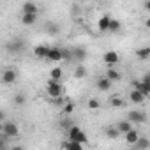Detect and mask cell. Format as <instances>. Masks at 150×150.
I'll list each match as a JSON object with an SVG mask.
<instances>
[{
    "label": "cell",
    "mask_w": 150,
    "mask_h": 150,
    "mask_svg": "<svg viewBox=\"0 0 150 150\" xmlns=\"http://www.w3.org/2000/svg\"><path fill=\"white\" fill-rule=\"evenodd\" d=\"M67 132H69V139H71V141H76V143H80V145H83V143H87V141H88L87 134H85L78 125H72Z\"/></svg>",
    "instance_id": "1"
},
{
    "label": "cell",
    "mask_w": 150,
    "mask_h": 150,
    "mask_svg": "<svg viewBox=\"0 0 150 150\" xmlns=\"http://www.w3.org/2000/svg\"><path fill=\"white\" fill-rule=\"evenodd\" d=\"M46 92H48V96H50L51 99L60 97V96H62V85H60V81L48 80V83H46Z\"/></svg>",
    "instance_id": "2"
},
{
    "label": "cell",
    "mask_w": 150,
    "mask_h": 150,
    "mask_svg": "<svg viewBox=\"0 0 150 150\" xmlns=\"http://www.w3.org/2000/svg\"><path fill=\"white\" fill-rule=\"evenodd\" d=\"M127 120L131 124H143V122H146V115L139 110H131L127 113Z\"/></svg>",
    "instance_id": "3"
},
{
    "label": "cell",
    "mask_w": 150,
    "mask_h": 150,
    "mask_svg": "<svg viewBox=\"0 0 150 150\" xmlns=\"http://www.w3.org/2000/svg\"><path fill=\"white\" fill-rule=\"evenodd\" d=\"M18 125L14 122H4L2 124V134L7 136V138H16L18 136Z\"/></svg>",
    "instance_id": "4"
},
{
    "label": "cell",
    "mask_w": 150,
    "mask_h": 150,
    "mask_svg": "<svg viewBox=\"0 0 150 150\" xmlns=\"http://www.w3.org/2000/svg\"><path fill=\"white\" fill-rule=\"evenodd\" d=\"M16 78H18L16 69H6L4 74H2V83H4V85H13V83L16 81Z\"/></svg>",
    "instance_id": "5"
},
{
    "label": "cell",
    "mask_w": 150,
    "mask_h": 150,
    "mask_svg": "<svg viewBox=\"0 0 150 150\" xmlns=\"http://www.w3.org/2000/svg\"><path fill=\"white\" fill-rule=\"evenodd\" d=\"M50 50H51L50 46H46V44H39V46L34 48V55H35V58H48Z\"/></svg>",
    "instance_id": "6"
},
{
    "label": "cell",
    "mask_w": 150,
    "mask_h": 150,
    "mask_svg": "<svg viewBox=\"0 0 150 150\" xmlns=\"http://www.w3.org/2000/svg\"><path fill=\"white\" fill-rule=\"evenodd\" d=\"M103 60H104V64H108V65H115V64H118V60H120V57H118V53L117 51H106L104 53V57H103Z\"/></svg>",
    "instance_id": "7"
},
{
    "label": "cell",
    "mask_w": 150,
    "mask_h": 150,
    "mask_svg": "<svg viewBox=\"0 0 150 150\" xmlns=\"http://www.w3.org/2000/svg\"><path fill=\"white\" fill-rule=\"evenodd\" d=\"M87 58V51L85 48H72V60H76V62H85Z\"/></svg>",
    "instance_id": "8"
},
{
    "label": "cell",
    "mask_w": 150,
    "mask_h": 150,
    "mask_svg": "<svg viewBox=\"0 0 150 150\" xmlns=\"http://www.w3.org/2000/svg\"><path fill=\"white\" fill-rule=\"evenodd\" d=\"M111 20H113V18H110L108 14L101 16V18H99V23H97L99 30H101V32H108V30H110V25H111Z\"/></svg>",
    "instance_id": "9"
},
{
    "label": "cell",
    "mask_w": 150,
    "mask_h": 150,
    "mask_svg": "<svg viewBox=\"0 0 150 150\" xmlns=\"http://www.w3.org/2000/svg\"><path fill=\"white\" fill-rule=\"evenodd\" d=\"M48 60L50 62H60V60H64L62 58V48H51L50 55H48Z\"/></svg>",
    "instance_id": "10"
},
{
    "label": "cell",
    "mask_w": 150,
    "mask_h": 150,
    "mask_svg": "<svg viewBox=\"0 0 150 150\" xmlns=\"http://www.w3.org/2000/svg\"><path fill=\"white\" fill-rule=\"evenodd\" d=\"M129 101L134 103V104H141V103L145 101V96H143L141 92H138V90H131V92H129Z\"/></svg>",
    "instance_id": "11"
},
{
    "label": "cell",
    "mask_w": 150,
    "mask_h": 150,
    "mask_svg": "<svg viewBox=\"0 0 150 150\" xmlns=\"http://www.w3.org/2000/svg\"><path fill=\"white\" fill-rule=\"evenodd\" d=\"M117 129L120 131V134H124V136H125L129 131H132V124H131L129 120H120V122L117 124Z\"/></svg>",
    "instance_id": "12"
},
{
    "label": "cell",
    "mask_w": 150,
    "mask_h": 150,
    "mask_svg": "<svg viewBox=\"0 0 150 150\" xmlns=\"http://www.w3.org/2000/svg\"><path fill=\"white\" fill-rule=\"evenodd\" d=\"M139 138H141V136H139V132H138L136 129H132V131H129V132L125 134V141H127L129 145H136V143L139 141Z\"/></svg>",
    "instance_id": "13"
},
{
    "label": "cell",
    "mask_w": 150,
    "mask_h": 150,
    "mask_svg": "<svg viewBox=\"0 0 150 150\" xmlns=\"http://www.w3.org/2000/svg\"><path fill=\"white\" fill-rule=\"evenodd\" d=\"M37 6L34 4V2H25L23 4V14H35L37 16Z\"/></svg>",
    "instance_id": "14"
},
{
    "label": "cell",
    "mask_w": 150,
    "mask_h": 150,
    "mask_svg": "<svg viewBox=\"0 0 150 150\" xmlns=\"http://www.w3.org/2000/svg\"><path fill=\"white\" fill-rule=\"evenodd\" d=\"M111 85H113V83H111V81H110V80H108L106 76H104V78H99V80H97V88H99V90H103V92L110 90V88H111Z\"/></svg>",
    "instance_id": "15"
},
{
    "label": "cell",
    "mask_w": 150,
    "mask_h": 150,
    "mask_svg": "<svg viewBox=\"0 0 150 150\" xmlns=\"http://www.w3.org/2000/svg\"><path fill=\"white\" fill-rule=\"evenodd\" d=\"M106 78H108L111 83H113V81H118V80H120V72H118L115 67H110V69L106 71Z\"/></svg>",
    "instance_id": "16"
},
{
    "label": "cell",
    "mask_w": 150,
    "mask_h": 150,
    "mask_svg": "<svg viewBox=\"0 0 150 150\" xmlns=\"http://www.w3.org/2000/svg\"><path fill=\"white\" fill-rule=\"evenodd\" d=\"M7 50H9V51H14V53H18V51H21V50H23V42H21L20 39H16V41H11V42H7Z\"/></svg>",
    "instance_id": "17"
},
{
    "label": "cell",
    "mask_w": 150,
    "mask_h": 150,
    "mask_svg": "<svg viewBox=\"0 0 150 150\" xmlns=\"http://www.w3.org/2000/svg\"><path fill=\"white\" fill-rule=\"evenodd\" d=\"M64 150H85V148H83V145H80L76 141L67 139V141H64Z\"/></svg>",
    "instance_id": "18"
},
{
    "label": "cell",
    "mask_w": 150,
    "mask_h": 150,
    "mask_svg": "<svg viewBox=\"0 0 150 150\" xmlns=\"http://www.w3.org/2000/svg\"><path fill=\"white\" fill-rule=\"evenodd\" d=\"M134 146H136L138 150H148V148H150V139H148L146 136H141L139 141H138Z\"/></svg>",
    "instance_id": "19"
},
{
    "label": "cell",
    "mask_w": 150,
    "mask_h": 150,
    "mask_svg": "<svg viewBox=\"0 0 150 150\" xmlns=\"http://www.w3.org/2000/svg\"><path fill=\"white\" fill-rule=\"evenodd\" d=\"M136 57H138L139 60H146V58H150V46H145V48L136 50Z\"/></svg>",
    "instance_id": "20"
},
{
    "label": "cell",
    "mask_w": 150,
    "mask_h": 150,
    "mask_svg": "<svg viewBox=\"0 0 150 150\" xmlns=\"http://www.w3.org/2000/svg\"><path fill=\"white\" fill-rule=\"evenodd\" d=\"M104 132H106V136H108L110 139H117V138L120 136V131L117 129V125H115V127H113V125L106 127V131H104Z\"/></svg>",
    "instance_id": "21"
},
{
    "label": "cell",
    "mask_w": 150,
    "mask_h": 150,
    "mask_svg": "<svg viewBox=\"0 0 150 150\" xmlns=\"http://www.w3.org/2000/svg\"><path fill=\"white\" fill-rule=\"evenodd\" d=\"M50 80H55V81H60L62 80V69L60 67H53L50 71Z\"/></svg>",
    "instance_id": "22"
},
{
    "label": "cell",
    "mask_w": 150,
    "mask_h": 150,
    "mask_svg": "<svg viewBox=\"0 0 150 150\" xmlns=\"http://www.w3.org/2000/svg\"><path fill=\"white\" fill-rule=\"evenodd\" d=\"M35 21H37L35 14H21V23L23 25H34Z\"/></svg>",
    "instance_id": "23"
},
{
    "label": "cell",
    "mask_w": 150,
    "mask_h": 150,
    "mask_svg": "<svg viewBox=\"0 0 150 150\" xmlns=\"http://www.w3.org/2000/svg\"><path fill=\"white\" fill-rule=\"evenodd\" d=\"M74 76H76V78H85V76H87V69H85L83 64H80V65L76 67V71H74Z\"/></svg>",
    "instance_id": "24"
},
{
    "label": "cell",
    "mask_w": 150,
    "mask_h": 150,
    "mask_svg": "<svg viewBox=\"0 0 150 150\" xmlns=\"http://www.w3.org/2000/svg\"><path fill=\"white\" fill-rule=\"evenodd\" d=\"M110 104H111L113 108H122V106H124V99H120V97H111V99H110Z\"/></svg>",
    "instance_id": "25"
},
{
    "label": "cell",
    "mask_w": 150,
    "mask_h": 150,
    "mask_svg": "<svg viewBox=\"0 0 150 150\" xmlns=\"http://www.w3.org/2000/svg\"><path fill=\"white\" fill-rule=\"evenodd\" d=\"M88 108H90V110H99V108H101V103H99V99H96V97L88 99Z\"/></svg>",
    "instance_id": "26"
},
{
    "label": "cell",
    "mask_w": 150,
    "mask_h": 150,
    "mask_svg": "<svg viewBox=\"0 0 150 150\" xmlns=\"http://www.w3.org/2000/svg\"><path fill=\"white\" fill-rule=\"evenodd\" d=\"M120 21L118 20H111V25H110V32H118L120 30Z\"/></svg>",
    "instance_id": "27"
},
{
    "label": "cell",
    "mask_w": 150,
    "mask_h": 150,
    "mask_svg": "<svg viewBox=\"0 0 150 150\" xmlns=\"http://www.w3.org/2000/svg\"><path fill=\"white\" fill-rule=\"evenodd\" d=\"M72 111H74V104L67 101V103H65V106H64V110H62V113H65V115H71Z\"/></svg>",
    "instance_id": "28"
},
{
    "label": "cell",
    "mask_w": 150,
    "mask_h": 150,
    "mask_svg": "<svg viewBox=\"0 0 150 150\" xmlns=\"http://www.w3.org/2000/svg\"><path fill=\"white\" fill-rule=\"evenodd\" d=\"M62 58H64V60H72V50L62 48Z\"/></svg>",
    "instance_id": "29"
},
{
    "label": "cell",
    "mask_w": 150,
    "mask_h": 150,
    "mask_svg": "<svg viewBox=\"0 0 150 150\" xmlns=\"http://www.w3.org/2000/svg\"><path fill=\"white\" fill-rule=\"evenodd\" d=\"M14 104H18V106L25 104V96H23V94H16V96H14Z\"/></svg>",
    "instance_id": "30"
},
{
    "label": "cell",
    "mask_w": 150,
    "mask_h": 150,
    "mask_svg": "<svg viewBox=\"0 0 150 150\" xmlns=\"http://www.w3.org/2000/svg\"><path fill=\"white\" fill-rule=\"evenodd\" d=\"M141 81H143V83H146V85H150V72H145V74H143Z\"/></svg>",
    "instance_id": "31"
},
{
    "label": "cell",
    "mask_w": 150,
    "mask_h": 150,
    "mask_svg": "<svg viewBox=\"0 0 150 150\" xmlns=\"http://www.w3.org/2000/svg\"><path fill=\"white\" fill-rule=\"evenodd\" d=\"M51 101H53L55 104H62V103H64V99H62V97H57V99H51Z\"/></svg>",
    "instance_id": "32"
},
{
    "label": "cell",
    "mask_w": 150,
    "mask_h": 150,
    "mask_svg": "<svg viewBox=\"0 0 150 150\" xmlns=\"http://www.w3.org/2000/svg\"><path fill=\"white\" fill-rule=\"evenodd\" d=\"M11 150H25L21 145H14V146H11Z\"/></svg>",
    "instance_id": "33"
},
{
    "label": "cell",
    "mask_w": 150,
    "mask_h": 150,
    "mask_svg": "<svg viewBox=\"0 0 150 150\" xmlns=\"http://www.w3.org/2000/svg\"><path fill=\"white\" fill-rule=\"evenodd\" d=\"M143 7H145L148 13H150V0H148V2H145V6H143Z\"/></svg>",
    "instance_id": "34"
},
{
    "label": "cell",
    "mask_w": 150,
    "mask_h": 150,
    "mask_svg": "<svg viewBox=\"0 0 150 150\" xmlns=\"http://www.w3.org/2000/svg\"><path fill=\"white\" fill-rule=\"evenodd\" d=\"M145 25H146V28H150V18H148L146 21H145Z\"/></svg>",
    "instance_id": "35"
},
{
    "label": "cell",
    "mask_w": 150,
    "mask_h": 150,
    "mask_svg": "<svg viewBox=\"0 0 150 150\" xmlns=\"http://www.w3.org/2000/svg\"><path fill=\"white\" fill-rule=\"evenodd\" d=\"M134 150H138V148H134Z\"/></svg>",
    "instance_id": "36"
}]
</instances>
